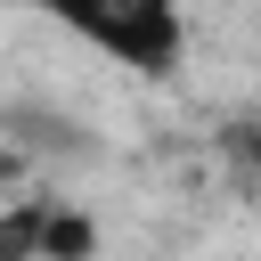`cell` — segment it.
Returning a JSON list of instances; mask_svg holds the SVG:
<instances>
[{
    "label": "cell",
    "instance_id": "2",
    "mask_svg": "<svg viewBox=\"0 0 261 261\" xmlns=\"http://www.w3.org/2000/svg\"><path fill=\"white\" fill-rule=\"evenodd\" d=\"M90 253H98L90 212H73V204H57V196H49V220H41V261H90Z\"/></svg>",
    "mask_w": 261,
    "mask_h": 261
},
{
    "label": "cell",
    "instance_id": "1",
    "mask_svg": "<svg viewBox=\"0 0 261 261\" xmlns=\"http://www.w3.org/2000/svg\"><path fill=\"white\" fill-rule=\"evenodd\" d=\"M33 8L57 16L73 41H90L98 57L147 73V82L179 73V57H188V16H179V0H33Z\"/></svg>",
    "mask_w": 261,
    "mask_h": 261
},
{
    "label": "cell",
    "instance_id": "3",
    "mask_svg": "<svg viewBox=\"0 0 261 261\" xmlns=\"http://www.w3.org/2000/svg\"><path fill=\"white\" fill-rule=\"evenodd\" d=\"M16 171H24V155H16V139H8V130H0V188H8V179H16Z\"/></svg>",
    "mask_w": 261,
    "mask_h": 261
}]
</instances>
